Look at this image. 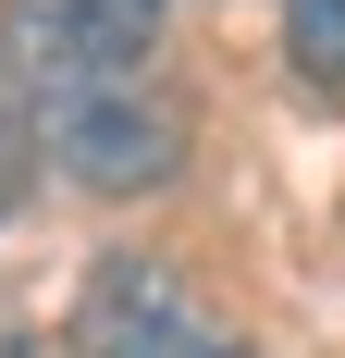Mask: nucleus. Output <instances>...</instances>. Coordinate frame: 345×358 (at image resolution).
I'll use <instances>...</instances> for the list:
<instances>
[{"label": "nucleus", "mask_w": 345, "mask_h": 358, "mask_svg": "<svg viewBox=\"0 0 345 358\" xmlns=\"http://www.w3.org/2000/svg\"><path fill=\"white\" fill-rule=\"evenodd\" d=\"M37 148H50L74 185L136 198V185H161L172 161H185V124H172V99H148L136 74H111V87H50V99H37Z\"/></svg>", "instance_id": "obj_1"}, {"label": "nucleus", "mask_w": 345, "mask_h": 358, "mask_svg": "<svg viewBox=\"0 0 345 358\" xmlns=\"http://www.w3.org/2000/svg\"><path fill=\"white\" fill-rule=\"evenodd\" d=\"M74 358H247L161 259H99L74 296Z\"/></svg>", "instance_id": "obj_3"}, {"label": "nucleus", "mask_w": 345, "mask_h": 358, "mask_svg": "<svg viewBox=\"0 0 345 358\" xmlns=\"http://www.w3.org/2000/svg\"><path fill=\"white\" fill-rule=\"evenodd\" d=\"M25 173H37V111H0V210L25 198Z\"/></svg>", "instance_id": "obj_5"}, {"label": "nucleus", "mask_w": 345, "mask_h": 358, "mask_svg": "<svg viewBox=\"0 0 345 358\" xmlns=\"http://www.w3.org/2000/svg\"><path fill=\"white\" fill-rule=\"evenodd\" d=\"M284 62L345 99V0H284Z\"/></svg>", "instance_id": "obj_4"}, {"label": "nucleus", "mask_w": 345, "mask_h": 358, "mask_svg": "<svg viewBox=\"0 0 345 358\" xmlns=\"http://www.w3.org/2000/svg\"><path fill=\"white\" fill-rule=\"evenodd\" d=\"M0 50L37 99L50 87H111L161 50V0H0Z\"/></svg>", "instance_id": "obj_2"}]
</instances>
